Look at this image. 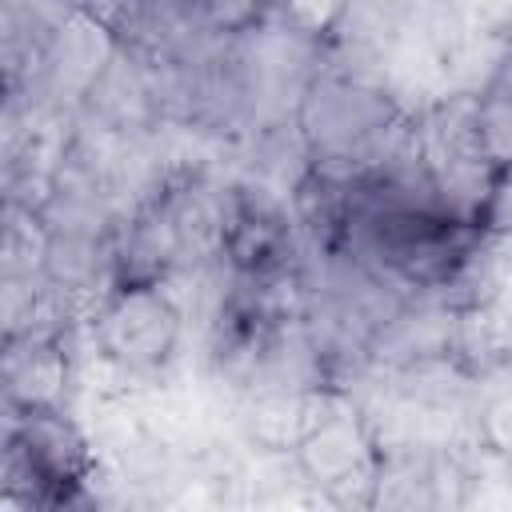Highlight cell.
Masks as SVG:
<instances>
[{"label":"cell","mask_w":512,"mask_h":512,"mask_svg":"<svg viewBox=\"0 0 512 512\" xmlns=\"http://www.w3.org/2000/svg\"><path fill=\"white\" fill-rule=\"evenodd\" d=\"M356 0H272V16L280 20L288 32H296L308 44H328L336 32H344L348 12Z\"/></svg>","instance_id":"obj_9"},{"label":"cell","mask_w":512,"mask_h":512,"mask_svg":"<svg viewBox=\"0 0 512 512\" xmlns=\"http://www.w3.org/2000/svg\"><path fill=\"white\" fill-rule=\"evenodd\" d=\"M296 464L324 496L344 504H372L384 448L356 404L340 388H332L320 420L296 444Z\"/></svg>","instance_id":"obj_5"},{"label":"cell","mask_w":512,"mask_h":512,"mask_svg":"<svg viewBox=\"0 0 512 512\" xmlns=\"http://www.w3.org/2000/svg\"><path fill=\"white\" fill-rule=\"evenodd\" d=\"M292 124L312 168L352 180L408 136L412 112L368 72L316 68L296 96Z\"/></svg>","instance_id":"obj_1"},{"label":"cell","mask_w":512,"mask_h":512,"mask_svg":"<svg viewBox=\"0 0 512 512\" xmlns=\"http://www.w3.org/2000/svg\"><path fill=\"white\" fill-rule=\"evenodd\" d=\"M48 248H52V224L44 220L40 208L8 200L4 204V280H20V276H40L48 264Z\"/></svg>","instance_id":"obj_7"},{"label":"cell","mask_w":512,"mask_h":512,"mask_svg":"<svg viewBox=\"0 0 512 512\" xmlns=\"http://www.w3.org/2000/svg\"><path fill=\"white\" fill-rule=\"evenodd\" d=\"M304 236L292 204L264 180H228L220 216V264L244 280L300 276Z\"/></svg>","instance_id":"obj_3"},{"label":"cell","mask_w":512,"mask_h":512,"mask_svg":"<svg viewBox=\"0 0 512 512\" xmlns=\"http://www.w3.org/2000/svg\"><path fill=\"white\" fill-rule=\"evenodd\" d=\"M4 408L32 412V408H64L72 384V356L68 332H24L4 336Z\"/></svg>","instance_id":"obj_6"},{"label":"cell","mask_w":512,"mask_h":512,"mask_svg":"<svg viewBox=\"0 0 512 512\" xmlns=\"http://www.w3.org/2000/svg\"><path fill=\"white\" fill-rule=\"evenodd\" d=\"M92 352L128 376H148L176 356L180 304L168 284H116L92 312Z\"/></svg>","instance_id":"obj_4"},{"label":"cell","mask_w":512,"mask_h":512,"mask_svg":"<svg viewBox=\"0 0 512 512\" xmlns=\"http://www.w3.org/2000/svg\"><path fill=\"white\" fill-rule=\"evenodd\" d=\"M88 476V436L64 408H4V504H72Z\"/></svg>","instance_id":"obj_2"},{"label":"cell","mask_w":512,"mask_h":512,"mask_svg":"<svg viewBox=\"0 0 512 512\" xmlns=\"http://www.w3.org/2000/svg\"><path fill=\"white\" fill-rule=\"evenodd\" d=\"M184 8L212 40H244L272 16V0H184Z\"/></svg>","instance_id":"obj_8"}]
</instances>
